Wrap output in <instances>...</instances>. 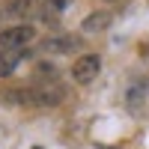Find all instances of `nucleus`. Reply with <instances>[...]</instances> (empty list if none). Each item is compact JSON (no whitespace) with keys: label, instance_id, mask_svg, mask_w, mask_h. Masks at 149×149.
Listing matches in <instances>:
<instances>
[{"label":"nucleus","instance_id":"obj_5","mask_svg":"<svg viewBox=\"0 0 149 149\" xmlns=\"http://www.w3.org/2000/svg\"><path fill=\"white\" fill-rule=\"evenodd\" d=\"M27 48H12V51H0V78H9L24 60H27Z\"/></svg>","mask_w":149,"mask_h":149},{"label":"nucleus","instance_id":"obj_4","mask_svg":"<svg viewBox=\"0 0 149 149\" xmlns=\"http://www.w3.org/2000/svg\"><path fill=\"white\" fill-rule=\"evenodd\" d=\"M39 48L48 51V54H72V51H81V36H74V33L48 36V39H42Z\"/></svg>","mask_w":149,"mask_h":149},{"label":"nucleus","instance_id":"obj_3","mask_svg":"<svg viewBox=\"0 0 149 149\" xmlns=\"http://www.w3.org/2000/svg\"><path fill=\"white\" fill-rule=\"evenodd\" d=\"M42 3L39 0H6V6L0 9V18H12V21H27V18H39Z\"/></svg>","mask_w":149,"mask_h":149},{"label":"nucleus","instance_id":"obj_1","mask_svg":"<svg viewBox=\"0 0 149 149\" xmlns=\"http://www.w3.org/2000/svg\"><path fill=\"white\" fill-rule=\"evenodd\" d=\"M36 39V27L27 21H18L12 27L0 30V51H12V48H27Z\"/></svg>","mask_w":149,"mask_h":149},{"label":"nucleus","instance_id":"obj_9","mask_svg":"<svg viewBox=\"0 0 149 149\" xmlns=\"http://www.w3.org/2000/svg\"><path fill=\"white\" fill-rule=\"evenodd\" d=\"M104 3H116V0H104Z\"/></svg>","mask_w":149,"mask_h":149},{"label":"nucleus","instance_id":"obj_2","mask_svg":"<svg viewBox=\"0 0 149 149\" xmlns=\"http://www.w3.org/2000/svg\"><path fill=\"white\" fill-rule=\"evenodd\" d=\"M102 72V57L98 54H81L78 60L72 63V78L78 84H93Z\"/></svg>","mask_w":149,"mask_h":149},{"label":"nucleus","instance_id":"obj_8","mask_svg":"<svg viewBox=\"0 0 149 149\" xmlns=\"http://www.w3.org/2000/svg\"><path fill=\"white\" fill-rule=\"evenodd\" d=\"M45 6H48V9H54L57 15H60L63 9H69V6H72V0H45Z\"/></svg>","mask_w":149,"mask_h":149},{"label":"nucleus","instance_id":"obj_7","mask_svg":"<svg viewBox=\"0 0 149 149\" xmlns=\"http://www.w3.org/2000/svg\"><path fill=\"white\" fill-rule=\"evenodd\" d=\"M143 98H146V81H137V84H131L128 86V93H125V104L131 110H137L143 104Z\"/></svg>","mask_w":149,"mask_h":149},{"label":"nucleus","instance_id":"obj_10","mask_svg":"<svg viewBox=\"0 0 149 149\" xmlns=\"http://www.w3.org/2000/svg\"><path fill=\"white\" fill-rule=\"evenodd\" d=\"M36 149H42V146H36Z\"/></svg>","mask_w":149,"mask_h":149},{"label":"nucleus","instance_id":"obj_6","mask_svg":"<svg viewBox=\"0 0 149 149\" xmlns=\"http://www.w3.org/2000/svg\"><path fill=\"white\" fill-rule=\"evenodd\" d=\"M110 21H113V15L110 12H104V9H98V12H90V15L84 18V33H102V30H107L110 27Z\"/></svg>","mask_w":149,"mask_h":149}]
</instances>
